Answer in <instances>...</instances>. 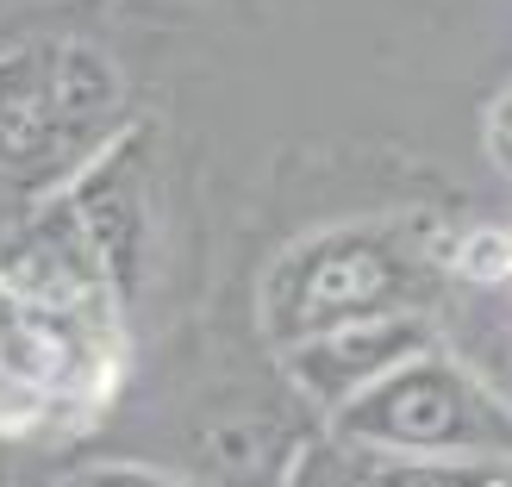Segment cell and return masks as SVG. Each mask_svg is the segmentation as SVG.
<instances>
[{"instance_id": "5b68a950", "label": "cell", "mask_w": 512, "mask_h": 487, "mask_svg": "<svg viewBox=\"0 0 512 487\" xmlns=\"http://www.w3.org/2000/svg\"><path fill=\"white\" fill-rule=\"evenodd\" d=\"M431 350V331L413 313H388V319H356V325H331L319 338H300L288 350V375L300 381V394H313L325 413H338L344 400H356L381 381L388 369H400L406 356Z\"/></svg>"}, {"instance_id": "9c48e42d", "label": "cell", "mask_w": 512, "mask_h": 487, "mask_svg": "<svg viewBox=\"0 0 512 487\" xmlns=\"http://www.w3.org/2000/svg\"><path fill=\"white\" fill-rule=\"evenodd\" d=\"M481 487H512V463H506V469H494V475L481 481Z\"/></svg>"}, {"instance_id": "7a4b0ae2", "label": "cell", "mask_w": 512, "mask_h": 487, "mask_svg": "<svg viewBox=\"0 0 512 487\" xmlns=\"http://www.w3.org/2000/svg\"><path fill=\"white\" fill-rule=\"evenodd\" d=\"M125 82L94 44L38 38L0 50V188L13 200L57 194L113 150Z\"/></svg>"}, {"instance_id": "ba28073f", "label": "cell", "mask_w": 512, "mask_h": 487, "mask_svg": "<svg viewBox=\"0 0 512 487\" xmlns=\"http://www.w3.org/2000/svg\"><path fill=\"white\" fill-rule=\"evenodd\" d=\"M82 487H175V481L157 469H138V463H107V469H88Z\"/></svg>"}, {"instance_id": "277c9868", "label": "cell", "mask_w": 512, "mask_h": 487, "mask_svg": "<svg viewBox=\"0 0 512 487\" xmlns=\"http://www.w3.org/2000/svg\"><path fill=\"white\" fill-rule=\"evenodd\" d=\"M425 294V256L388 232H331L281 256L269 281V331L275 338H319L331 325L406 313Z\"/></svg>"}, {"instance_id": "8992f818", "label": "cell", "mask_w": 512, "mask_h": 487, "mask_svg": "<svg viewBox=\"0 0 512 487\" xmlns=\"http://www.w3.org/2000/svg\"><path fill=\"white\" fill-rule=\"evenodd\" d=\"M75 194V219H82V232L94 238L100 263L107 275L119 281V294L132 288V275L144 263V238H150V207H144V169H138V150L132 144H113L107 157H94L82 175L69 182Z\"/></svg>"}, {"instance_id": "6da1fadb", "label": "cell", "mask_w": 512, "mask_h": 487, "mask_svg": "<svg viewBox=\"0 0 512 487\" xmlns=\"http://www.w3.org/2000/svg\"><path fill=\"white\" fill-rule=\"evenodd\" d=\"M119 281L50 200L0 244V438H63L100 419L119 388Z\"/></svg>"}, {"instance_id": "3957f363", "label": "cell", "mask_w": 512, "mask_h": 487, "mask_svg": "<svg viewBox=\"0 0 512 487\" xmlns=\"http://www.w3.org/2000/svg\"><path fill=\"white\" fill-rule=\"evenodd\" d=\"M331 419H338V438L431 456V463H488V469L512 463L506 400L438 350L406 356L400 369L344 400Z\"/></svg>"}, {"instance_id": "52a82bcc", "label": "cell", "mask_w": 512, "mask_h": 487, "mask_svg": "<svg viewBox=\"0 0 512 487\" xmlns=\"http://www.w3.org/2000/svg\"><path fill=\"white\" fill-rule=\"evenodd\" d=\"M488 475H494L488 463H431V456H406V450L338 438V444L306 456L294 487H481Z\"/></svg>"}]
</instances>
